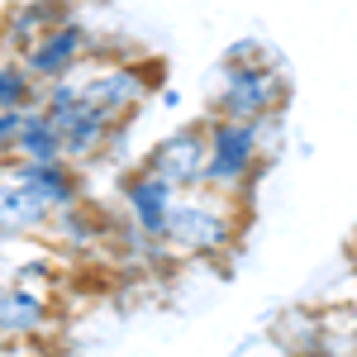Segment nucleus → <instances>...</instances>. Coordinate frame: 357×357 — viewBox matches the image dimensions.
<instances>
[{
    "label": "nucleus",
    "instance_id": "nucleus-1",
    "mask_svg": "<svg viewBox=\"0 0 357 357\" xmlns=\"http://www.w3.org/2000/svg\"><path fill=\"white\" fill-rule=\"evenodd\" d=\"M243 200L220 191H176L172 200V220L162 234V257L176 262H205V257H220L243 238Z\"/></svg>",
    "mask_w": 357,
    "mask_h": 357
},
{
    "label": "nucleus",
    "instance_id": "nucleus-2",
    "mask_svg": "<svg viewBox=\"0 0 357 357\" xmlns=\"http://www.w3.org/2000/svg\"><path fill=\"white\" fill-rule=\"evenodd\" d=\"M286 100H291V82L267 57V48L262 43H234L229 57H224V67H220L215 114L262 124V119H281Z\"/></svg>",
    "mask_w": 357,
    "mask_h": 357
},
{
    "label": "nucleus",
    "instance_id": "nucleus-3",
    "mask_svg": "<svg viewBox=\"0 0 357 357\" xmlns=\"http://www.w3.org/2000/svg\"><path fill=\"white\" fill-rule=\"evenodd\" d=\"M276 119H262V124H248V119H224V114H210L205 119V191H220L243 200L252 191V181L262 176L267 167V138H272Z\"/></svg>",
    "mask_w": 357,
    "mask_h": 357
},
{
    "label": "nucleus",
    "instance_id": "nucleus-4",
    "mask_svg": "<svg viewBox=\"0 0 357 357\" xmlns=\"http://www.w3.org/2000/svg\"><path fill=\"white\" fill-rule=\"evenodd\" d=\"M38 110L48 114V119H53V129L62 134V158H67L72 167L91 162V158L110 143V134L119 129L110 114H100L91 100H86V91H82V82H77V77L43 86Z\"/></svg>",
    "mask_w": 357,
    "mask_h": 357
},
{
    "label": "nucleus",
    "instance_id": "nucleus-5",
    "mask_svg": "<svg viewBox=\"0 0 357 357\" xmlns=\"http://www.w3.org/2000/svg\"><path fill=\"white\" fill-rule=\"evenodd\" d=\"M77 82H82L86 100L100 114H110L114 124H124V119L148 100V91H153V77L143 72V62H134V57L86 62L82 72H77Z\"/></svg>",
    "mask_w": 357,
    "mask_h": 357
},
{
    "label": "nucleus",
    "instance_id": "nucleus-6",
    "mask_svg": "<svg viewBox=\"0 0 357 357\" xmlns=\"http://www.w3.org/2000/svg\"><path fill=\"white\" fill-rule=\"evenodd\" d=\"M124 220L134 229V238L153 252H162V234H167V220H172V200H176V186H167L162 176H153L148 167H134L124 176Z\"/></svg>",
    "mask_w": 357,
    "mask_h": 357
},
{
    "label": "nucleus",
    "instance_id": "nucleus-7",
    "mask_svg": "<svg viewBox=\"0 0 357 357\" xmlns=\"http://www.w3.org/2000/svg\"><path fill=\"white\" fill-rule=\"evenodd\" d=\"M205 158H210L205 124H186V129H172V134L158 138L148 148L143 167L153 176H162L167 186H176V191H200L205 186Z\"/></svg>",
    "mask_w": 357,
    "mask_h": 357
},
{
    "label": "nucleus",
    "instance_id": "nucleus-8",
    "mask_svg": "<svg viewBox=\"0 0 357 357\" xmlns=\"http://www.w3.org/2000/svg\"><path fill=\"white\" fill-rule=\"evenodd\" d=\"M20 62L29 67V77L38 86L67 82V77H77L86 62H91V38H86V29L77 20H67V24L48 29L38 43H29V53Z\"/></svg>",
    "mask_w": 357,
    "mask_h": 357
},
{
    "label": "nucleus",
    "instance_id": "nucleus-9",
    "mask_svg": "<svg viewBox=\"0 0 357 357\" xmlns=\"http://www.w3.org/2000/svg\"><path fill=\"white\" fill-rule=\"evenodd\" d=\"M53 329V301L38 281L5 276L0 281V338L5 343H38Z\"/></svg>",
    "mask_w": 357,
    "mask_h": 357
},
{
    "label": "nucleus",
    "instance_id": "nucleus-10",
    "mask_svg": "<svg viewBox=\"0 0 357 357\" xmlns=\"http://www.w3.org/2000/svg\"><path fill=\"white\" fill-rule=\"evenodd\" d=\"M57 210L20 176H0V234L5 238H48Z\"/></svg>",
    "mask_w": 357,
    "mask_h": 357
},
{
    "label": "nucleus",
    "instance_id": "nucleus-11",
    "mask_svg": "<svg viewBox=\"0 0 357 357\" xmlns=\"http://www.w3.org/2000/svg\"><path fill=\"white\" fill-rule=\"evenodd\" d=\"M67 20H72L67 0H20V5H10V15L0 24V53L24 57L29 43H38L48 29L67 24Z\"/></svg>",
    "mask_w": 357,
    "mask_h": 357
},
{
    "label": "nucleus",
    "instance_id": "nucleus-12",
    "mask_svg": "<svg viewBox=\"0 0 357 357\" xmlns=\"http://www.w3.org/2000/svg\"><path fill=\"white\" fill-rule=\"evenodd\" d=\"M5 172L20 176L24 186H33L53 210L82 205V167H72L67 158H57V162H5Z\"/></svg>",
    "mask_w": 357,
    "mask_h": 357
},
{
    "label": "nucleus",
    "instance_id": "nucleus-13",
    "mask_svg": "<svg viewBox=\"0 0 357 357\" xmlns=\"http://www.w3.org/2000/svg\"><path fill=\"white\" fill-rule=\"evenodd\" d=\"M62 158V134L43 110H24V124L15 134V158L10 162H57Z\"/></svg>",
    "mask_w": 357,
    "mask_h": 357
},
{
    "label": "nucleus",
    "instance_id": "nucleus-14",
    "mask_svg": "<svg viewBox=\"0 0 357 357\" xmlns=\"http://www.w3.org/2000/svg\"><path fill=\"white\" fill-rule=\"evenodd\" d=\"M38 100H43V86L29 77V67L20 57L0 53V110H38Z\"/></svg>",
    "mask_w": 357,
    "mask_h": 357
},
{
    "label": "nucleus",
    "instance_id": "nucleus-15",
    "mask_svg": "<svg viewBox=\"0 0 357 357\" xmlns=\"http://www.w3.org/2000/svg\"><path fill=\"white\" fill-rule=\"evenodd\" d=\"M20 124H24L20 110H0V162L15 158V134H20Z\"/></svg>",
    "mask_w": 357,
    "mask_h": 357
},
{
    "label": "nucleus",
    "instance_id": "nucleus-16",
    "mask_svg": "<svg viewBox=\"0 0 357 357\" xmlns=\"http://www.w3.org/2000/svg\"><path fill=\"white\" fill-rule=\"evenodd\" d=\"M20 272V262H15V238H5V234H0V281H5V276H15Z\"/></svg>",
    "mask_w": 357,
    "mask_h": 357
},
{
    "label": "nucleus",
    "instance_id": "nucleus-17",
    "mask_svg": "<svg viewBox=\"0 0 357 357\" xmlns=\"http://www.w3.org/2000/svg\"><path fill=\"white\" fill-rule=\"evenodd\" d=\"M310 357H348V348H338V343H324L319 353H310Z\"/></svg>",
    "mask_w": 357,
    "mask_h": 357
},
{
    "label": "nucleus",
    "instance_id": "nucleus-18",
    "mask_svg": "<svg viewBox=\"0 0 357 357\" xmlns=\"http://www.w3.org/2000/svg\"><path fill=\"white\" fill-rule=\"evenodd\" d=\"M348 357H357V329H353V338H348Z\"/></svg>",
    "mask_w": 357,
    "mask_h": 357
},
{
    "label": "nucleus",
    "instance_id": "nucleus-19",
    "mask_svg": "<svg viewBox=\"0 0 357 357\" xmlns=\"http://www.w3.org/2000/svg\"><path fill=\"white\" fill-rule=\"evenodd\" d=\"M0 176H5V162H0Z\"/></svg>",
    "mask_w": 357,
    "mask_h": 357
}]
</instances>
